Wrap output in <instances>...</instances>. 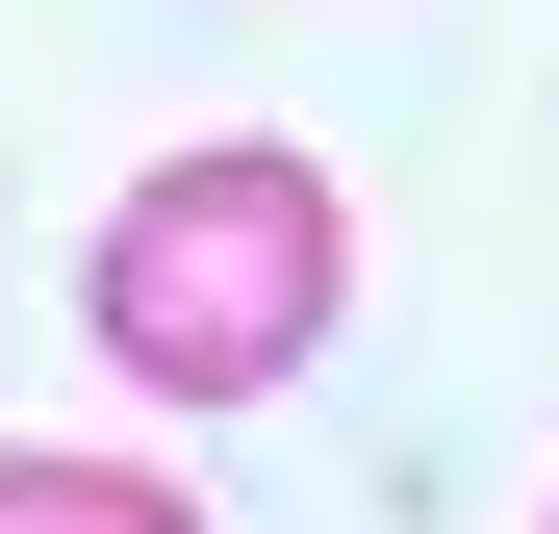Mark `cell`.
Masks as SVG:
<instances>
[{
	"mask_svg": "<svg viewBox=\"0 0 559 534\" xmlns=\"http://www.w3.org/2000/svg\"><path fill=\"white\" fill-rule=\"evenodd\" d=\"M76 306H103V356H128L153 407H280L331 356V306H356V204H331V153L204 128V153H153L128 204H103Z\"/></svg>",
	"mask_w": 559,
	"mask_h": 534,
	"instance_id": "cell-1",
	"label": "cell"
},
{
	"mask_svg": "<svg viewBox=\"0 0 559 534\" xmlns=\"http://www.w3.org/2000/svg\"><path fill=\"white\" fill-rule=\"evenodd\" d=\"M0 534H204L153 459H76V432H0Z\"/></svg>",
	"mask_w": 559,
	"mask_h": 534,
	"instance_id": "cell-2",
	"label": "cell"
}]
</instances>
